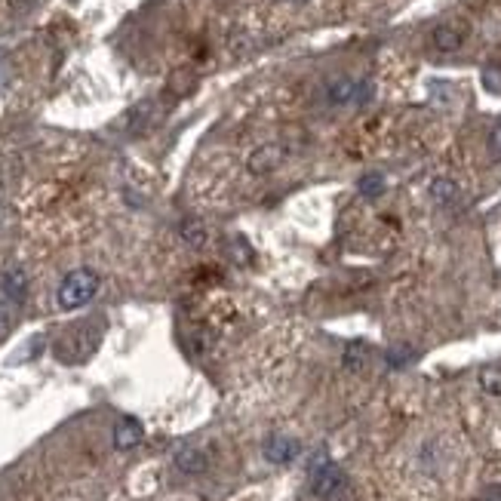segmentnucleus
Listing matches in <instances>:
<instances>
[{"label":"nucleus","instance_id":"1","mask_svg":"<svg viewBox=\"0 0 501 501\" xmlns=\"http://www.w3.org/2000/svg\"><path fill=\"white\" fill-rule=\"evenodd\" d=\"M99 292V274L92 268H77L65 274V281L59 283V292H56V302H59L62 311H77V307L90 305Z\"/></svg>","mask_w":501,"mask_h":501},{"label":"nucleus","instance_id":"2","mask_svg":"<svg viewBox=\"0 0 501 501\" xmlns=\"http://www.w3.org/2000/svg\"><path fill=\"white\" fill-rule=\"evenodd\" d=\"M372 99V83L357 81V77H335L326 83V102L333 108H354Z\"/></svg>","mask_w":501,"mask_h":501},{"label":"nucleus","instance_id":"3","mask_svg":"<svg viewBox=\"0 0 501 501\" xmlns=\"http://www.w3.org/2000/svg\"><path fill=\"white\" fill-rule=\"evenodd\" d=\"M345 486V477H341L339 464L329 462L326 453H317V458H314L311 464V489L317 498H333L335 492Z\"/></svg>","mask_w":501,"mask_h":501},{"label":"nucleus","instance_id":"4","mask_svg":"<svg viewBox=\"0 0 501 501\" xmlns=\"http://www.w3.org/2000/svg\"><path fill=\"white\" fill-rule=\"evenodd\" d=\"M431 40L440 53H458V49L464 47V40H468V28L458 25V22H443L434 28Z\"/></svg>","mask_w":501,"mask_h":501},{"label":"nucleus","instance_id":"5","mask_svg":"<svg viewBox=\"0 0 501 501\" xmlns=\"http://www.w3.org/2000/svg\"><path fill=\"white\" fill-rule=\"evenodd\" d=\"M142 436H145V428H142V421L133 419V415H124V419L114 425V446H117L120 453L139 446Z\"/></svg>","mask_w":501,"mask_h":501},{"label":"nucleus","instance_id":"6","mask_svg":"<svg viewBox=\"0 0 501 501\" xmlns=\"http://www.w3.org/2000/svg\"><path fill=\"white\" fill-rule=\"evenodd\" d=\"M296 455H298V440H292V436H286V434H274L264 443V458L274 464H289Z\"/></svg>","mask_w":501,"mask_h":501},{"label":"nucleus","instance_id":"7","mask_svg":"<svg viewBox=\"0 0 501 501\" xmlns=\"http://www.w3.org/2000/svg\"><path fill=\"white\" fill-rule=\"evenodd\" d=\"M283 163V148L281 145H262L259 151L249 157V173L262 176V173H271V169H277Z\"/></svg>","mask_w":501,"mask_h":501},{"label":"nucleus","instance_id":"8","mask_svg":"<svg viewBox=\"0 0 501 501\" xmlns=\"http://www.w3.org/2000/svg\"><path fill=\"white\" fill-rule=\"evenodd\" d=\"M4 296L10 305H22L25 296H28V277L25 271H10V274L4 277Z\"/></svg>","mask_w":501,"mask_h":501},{"label":"nucleus","instance_id":"9","mask_svg":"<svg viewBox=\"0 0 501 501\" xmlns=\"http://www.w3.org/2000/svg\"><path fill=\"white\" fill-rule=\"evenodd\" d=\"M176 464L185 471V474H203V471H206V455L200 453V449L188 446V449H182V453L176 455Z\"/></svg>","mask_w":501,"mask_h":501},{"label":"nucleus","instance_id":"10","mask_svg":"<svg viewBox=\"0 0 501 501\" xmlns=\"http://www.w3.org/2000/svg\"><path fill=\"white\" fill-rule=\"evenodd\" d=\"M431 197H434V203H440V206L455 203V197H458V185L453 182V178H434V185H431Z\"/></svg>","mask_w":501,"mask_h":501},{"label":"nucleus","instance_id":"11","mask_svg":"<svg viewBox=\"0 0 501 501\" xmlns=\"http://www.w3.org/2000/svg\"><path fill=\"white\" fill-rule=\"evenodd\" d=\"M357 188H360L363 197H378V194L384 191V176H382V173H367V176H360Z\"/></svg>","mask_w":501,"mask_h":501},{"label":"nucleus","instance_id":"12","mask_svg":"<svg viewBox=\"0 0 501 501\" xmlns=\"http://www.w3.org/2000/svg\"><path fill=\"white\" fill-rule=\"evenodd\" d=\"M367 360H369V348L367 345H360V341L348 345V350H345V367L348 369H363V367H367Z\"/></svg>","mask_w":501,"mask_h":501},{"label":"nucleus","instance_id":"13","mask_svg":"<svg viewBox=\"0 0 501 501\" xmlns=\"http://www.w3.org/2000/svg\"><path fill=\"white\" fill-rule=\"evenodd\" d=\"M182 234H185V243H191V246H203L206 231L197 225V221H191V225H185V228H182Z\"/></svg>","mask_w":501,"mask_h":501},{"label":"nucleus","instance_id":"14","mask_svg":"<svg viewBox=\"0 0 501 501\" xmlns=\"http://www.w3.org/2000/svg\"><path fill=\"white\" fill-rule=\"evenodd\" d=\"M483 83L489 87L492 92H501V71L498 68H486L483 71Z\"/></svg>","mask_w":501,"mask_h":501},{"label":"nucleus","instance_id":"15","mask_svg":"<svg viewBox=\"0 0 501 501\" xmlns=\"http://www.w3.org/2000/svg\"><path fill=\"white\" fill-rule=\"evenodd\" d=\"M489 154L496 157V160H501V124L492 126V133H489Z\"/></svg>","mask_w":501,"mask_h":501},{"label":"nucleus","instance_id":"16","mask_svg":"<svg viewBox=\"0 0 501 501\" xmlns=\"http://www.w3.org/2000/svg\"><path fill=\"white\" fill-rule=\"evenodd\" d=\"M483 388L492 391V393H501V382H498L496 372H483Z\"/></svg>","mask_w":501,"mask_h":501},{"label":"nucleus","instance_id":"17","mask_svg":"<svg viewBox=\"0 0 501 501\" xmlns=\"http://www.w3.org/2000/svg\"><path fill=\"white\" fill-rule=\"evenodd\" d=\"M6 326H10V311H6V305L0 302V335L6 333Z\"/></svg>","mask_w":501,"mask_h":501},{"label":"nucleus","instance_id":"18","mask_svg":"<svg viewBox=\"0 0 501 501\" xmlns=\"http://www.w3.org/2000/svg\"><path fill=\"white\" fill-rule=\"evenodd\" d=\"M483 501H501V489H496V492H489V496H486Z\"/></svg>","mask_w":501,"mask_h":501},{"label":"nucleus","instance_id":"19","mask_svg":"<svg viewBox=\"0 0 501 501\" xmlns=\"http://www.w3.org/2000/svg\"><path fill=\"white\" fill-rule=\"evenodd\" d=\"M289 4H305V0H289Z\"/></svg>","mask_w":501,"mask_h":501}]
</instances>
